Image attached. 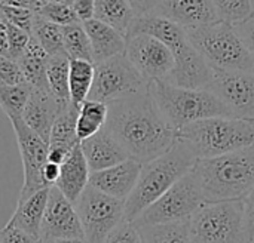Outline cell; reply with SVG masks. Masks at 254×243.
I'll list each match as a JSON object with an SVG mask.
<instances>
[{"label":"cell","mask_w":254,"mask_h":243,"mask_svg":"<svg viewBox=\"0 0 254 243\" xmlns=\"http://www.w3.org/2000/svg\"><path fill=\"white\" fill-rule=\"evenodd\" d=\"M104 128L128 157L141 165L164 154L176 141L174 131L164 122L149 89L107 104Z\"/></svg>","instance_id":"1"},{"label":"cell","mask_w":254,"mask_h":243,"mask_svg":"<svg viewBox=\"0 0 254 243\" xmlns=\"http://www.w3.org/2000/svg\"><path fill=\"white\" fill-rule=\"evenodd\" d=\"M138 34L155 37L173 53L176 67L167 83L186 89H205L208 86L213 70L193 49L182 27L155 15H138L131 22L127 39Z\"/></svg>","instance_id":"2"},{"label":"cell","mask_w":254,"mask_h":243,"mask_svg":"<svg viewBox=\"0 0 254 243\" xmlns=\"http://www.w3.org/2000/svg\"><path fill=\"white\" fill-rule=\"evenodd\" d=\"M198 157L192 148L176 137L174 144L159 157L141 165L137 184L125 200V221L134 223L140 214L188 175Z\"/></svg>","instance_id":"3"},{"label":"cell","mask_w":254,"mask_h":243,"mask_svg":"<svg viewBox=\"0 0 254 243\" xmlns=\"http://www.w3.org/2000/svg\"><path fill=\"white\" fill-rule=\"evenodd\" d=\"M205 203L243 200L254 190V146L201 159L193 166Z\"/></svg>","instance_id":"4"},{"label":"cell","mask_w":254,"mask_h":243,"mask_svg":"<svg viewBox=\"0 0 254 243\" xmlns=\"http://www.w3.org/2000/svg\"><path fill=\"white\" fill-rule=\"evenodd\" d=\"M149 92L164 122L174 134L205 119L234 117L231 110L207 89H186L167 82H152Z\"/></svg>","instance_id":"5"},{"label":"cell","mask_w":254,"mask_h":243,"mask_svg":"<svg viewBox=\"0 0 254 243\" xmlns=\"http://www.w3.org/2000/svg\"><path fill=\"white\" fill-rule=\"evenodd\" d=\"M195 153L198 160L219 157L254 146V120L213 117L195 122L176 132Z\"/></svg>","instance_id":"6"},{"label":"cell","mask_w":254,"mask_h":243,"mask_svg":"<svg viewBox=\"0 0 254 243\" xmlns=\"http://www.w3.org/2000/svg\"><path fill=\"white\" fill-rule=\"evenodd\" d=\"M188 40L213 71H254V61L232 25L217 22L185 30Z\"/></svg>","instance_id":"7"},{"label":"cell","mask_w":254,"mask_h":243,"mask_svg":"<svg viewBox=\"0 0 254 243\" xmlns=\"http://www.w3.org/2000/svg\"><path fill=\"white\" fill-rule=\"evenodd\" d=\"M192 243H244L243 200L204 203L189 220Z\"/></svg>","instance_id":"8"},{"label":"cell","mask_w":254,"mask_h":243,"mask_svg":"<svg viewBox=\"0 0 254 243\" xmlns=\"http://www.w3.org/2000/svg\"><path fill=\"white\" fill-rule=\"evenodd\" d=\"M205 203L198 180L190 171L179 180L167 193H164L155 203L144 209L140 217L132 223L140 226H159L189 221L190 217Z\"/></svg>","instance_id":"9"},{"label":"cell","mask_w":254,"mask_h":243,"mask_svg":"<svg viewBox=\"0 0 254 243\" xmlns=\"http://www.w3.org/2000/svg\"><path fill=\"white\" fill-rule=\"evenodd\" d=\"M149 89V83L132 67L125 53L94 65V80L88 99L112 104Z\"/></svg>","instance_id":"10"},{"label":"cell","mask_w":254,"mask_h":243,"mask_svg":"<svg viewBox=\"0 0 254 243\" xmlns=\"http://www.w3.org/2000/svg\"><path fill=\"white\" fill-rule=\"evenodd\" d=\"M74 209L88 243H103L125 221V202L106 196L89 184L76 200Z\"/></svg>","instance_id":"11"},{"label":"cell","mask_w":254,"mask_h":243,"mask_svg":"<svg viewBox=\"0 0 254 243\" xmlns=\"http://www.w3.org/2000/svg\"><path fill=\"white\" fill-rule=\"evenodd\" d=\"M125 42V56L147 83L168 82L176 62L162 42L144 34L128 37Z\"/></svg>","instance_id":"12"},{"label":"cell","mask_w":254,"mask_h":243,"mask_svg":"<svg viewBox=\"0 0 254 243\" xmlns=\"http://www.w3.org/2000/svg\"><path fill=\"white\" fill-rule=\"evenodd\" d=\"M12 129L15 132L18 150L22 160V172H24V184L19 190L18 202H22L33 196L34 193L48 189L42 178L43 166L48 162V144L36 135L21 117L10 119Z\"/></svg>","instance_id":"13"},{"label":"cell","mask_w":254,"mask_h":243,"mask_svg":"<svg viewBox=\"0 0 254 243\" xmlns=\"http://www.w3.org/2000/svg\"><path fill=\"white\" fill-rule=\"evenodd\" d=\"M135 16L155 15L186 28L217 24L219 18L213 1L208 0H165V1H131Z\"/></svg>","instance_id":"14"},{"label":"cell","mask_w":254,"mask_h":243,"mask_svg":"<svg viewBox=\"0 0 254 243\" xmlns=\"http://www.w3.org/2000/svg\"><path fill=\"white\" fill-rule=\"evenodd\" d=\"M214 94L237 119H254V71H213L205 88Z\"/></svg>","instance_id":"15"},{"label":"cell","mask_w":254,"mask_h":243,"mask_svg":"<svg viewBox=\"0 0 254 243\" xmlns=\"http://www.w3.org/2000/svg\"><path fill=\"white\" fill-rule=\"evenodd\" d=\"M67 239H83L79 217L74 205L57 187H49L48 203L40 226V243Z\"/></svg>","instance_id":"16"},{"label":"cell","mask_w":254,"mask_h":243,"mask_svg":"<svg viewBox=\"0 0 254 243\" xmlns=\"http://www.w3.org/2000/svg\"><path fill=\"white\" fill-rule=\"evenodd\" d=\"M140 171L141 163L132 159H127L125 162L112 168L98 172H91L89 186L106 196L125 202L137 184Z\"/></svg>","instance_id":"17"},{"label":"cell","mask_w":254,"mask_h":243,"mask_svg":"<svg viewBox=\"0 0 254 243\" xmlns=\"http://www.w3.org/2000/svg\"><path fill=\"white\" fill-rule=\"evenodd\" d=\"M70 104H63L57 101L51 95V92L31 89V94L24 107L21 119L36 135H39L48 144L51 137V129L57 116Z\"/></svg>","instance_id":"18"},{"label":"cell","mask_w":254,"mask_h":243,"mask_svg":"<svg viewBox=\"0 0 254 243\" xmlns=\"http://www.w3.org/2000/svg\"><path fill=\"white\" fill-rule=\"evenodd\" d=\"M80 150L91 172H98L112 168L129 159L125 150L119 146V143L110 135L106 128H103L91 138L82 141Z\"/></svg>","instance_id":"19"},{"label":"cell","mask_w":254,"mask_h":243,"mask_svg":"<svg viewBox=\"0 0 254 243\" xmlns=\"http://www.w3.org/2000/svg\"><path fill=\"white\" fill-rule=\"evenodd\" d=\"M77 116L79 108L73 104L60 111V114L57 116L48 143V162L61 165L70 154V151L80 144L76 135Z\"/></svg>","instance_id":"20"},{"label":"cell","mask_w":254,"mask_h":243,"mask_svg":"<svg viewBox=\"0 0 254 243\" xmlns=\"http://www.w3.org/2000/svg\"><path fill=\"white\" fill-rule=\"evenodd\" d=\"M91 171L80 150V144L76 146L65 160L60 165V178L54 187H57L73 205L80 197L83 190L89 184Z\"/></svg>","instance_id":"21"},{"label":"cell","mask_w":254,"mask_h":243,"mask_svg":"<svg viewBox=\"0 0 254 243\" xmlns=\"http://www.w3.org/2000/svg\"><path fill=\"white\" fill-rule=\"evenodd\" d=\"M82 25L86 31L88 39H89L94 65L104 62L110 58H115L118 55L125 53V43L127 42L113 28L107 27L106 24H103L97 19H91Z\"/></svg>","instance_id":"22"},{"label":"cell","mask_w":254,"mask_h":243,"mask_svg":"<svg viewBox=\"0 0 254 243\" xmlns=\"http://www.w3.org/2000/svg\"><path fill=\"white\" fill-rule=\"evenodd\" d=\"M49 189H43L22 202H16L15 212L7 221L10 226L40 241V226L48 203Z\"/></svg>","instance_id":"23"},{"label":"cell","mask_w":254,"mask_h":243,"mask_svg":"<svg viewBox=\"0 0 254 243\" xmlns=\"http://www.w3.org/2000/svg\"><path fill=\"white\" fill-rule=\"evenodd\" d=\"M48 59H49L48 53L31 37L28 45H27V49L24 50V53L16 61L21 71H22L25 83L31 89L49 92L48 80H46V62H48Z\"/></svg>","instance_id":"24"},{"label":"cell","mask_w":254,"mask_h":243,"mask_svg":"<svg viewBox=\"0 0 254 243\" xmlns=\"http://www.w3.org/2000/svg\"><path fill=\"white\" fill-rule=\"evenodd\" d=\"M94 19L106 24L127 39L131 22L135 18L131 1L125 0H97L94 1Z\"/></svg>","instance_id":"25"},{"label":"cell","mask_w":254,"mask_h":243,"mask_svg":"<svg viewBox=\"0 0 254 243\" xmlns=\"http://www.w3.org/2000/svg\"><path fill=\"white\" fill-rule=\"evenodd\" d=\"M107 120V105L103 102L86 99L80 108L76 122V135L79 143L91 138L97 132H100Z\"/></svg>","instance_id":"26"},{"label":"cell","mask_w":254,"mask_h":243,"mask_svg":"<svg viewBox=\"0 0 254 243\" xmlns=\"http://www.w3.org/2000/svg\"><path fill=\"white\" fill-rule=\"evenodd\" d=\"M94 80V64L88 61H70L68 71V94L70 102L80 108L88 99Z\"/></svg>","instance_id":"27"},{"label":"cell","mask_w":254,"mask_h":243,"mask_svg":"<svg viewBox=\"0 0 254 243\" xmlns=\"http://www.w3.org/2000/svg\"><path fill=\"white\" fill-rule=\"evenodd\" d=\"M143 243H192L189 221L135 227Z\"/></svg>","instance_id":"28"},{"label":"cell","mask_w":254,"mask_h":243,"mask_svg":"<svg viewBox=\"0 0 254 243\" xmlns=\"http://www.w3.org/2000/svg\"><path fill=\"white\" fill-rule=\"evenodd\" d=\"M68 71H70V59L65 55L49 56L46 62L48 88L51 95L63 104H70Z\"/></svg>","instance_id":"29"},{"label":"cell","mask_w":254,"mask_h":243,"mask_svg":"<svg viewBox=\"0 0 254 243\" xmlns=\"http://www.w3.org/2000/svg\"><path fill=\"white\" fill-rule=\"evenodd\" d=\"M31 37L40 45V48L48 53V56L65 55L63 45V30L61 27L34 15Z\"/></svg>","instance_id":"30"},{"label":"cell","mask_w":254,"mask_h":243,"mask_svg":"<svg viewBox=\"0 0 254 243\" xmlns=\"http://www.w3.org/2000/svg\"><path fill=\"white\" fill-rule=\"evenodd\" d=\"M64 53L70 61H88L92 62L91 45L86 31L80 22L61 27Z\"/></svg>","instance_id":"31"},{"label":"cell","mask_w":254,"mask_h":243,"mask_svg":"<svg viewBox=\"0 0 254 243\" xmlns=\"http://www.w3.org/2000/svg\"><path fill=\"white\" fill-rule=\"evenodd\" d=\"M30 94H31V88L27 83L10 86L0 82V107L3 113L9 117V120L22 116Z\"/></svg>","instance_id":"32"},{"label":"cell","mask_w":254,"mask_h":243,"mask_svg":"<svg viewBox=\"0 0 254 243\" xmlns=\"http://www.w3.org/2000/svg\"><path fill=\"white\" fill-rule=\"evenodd\" d=\"M219 22L238 25L254 13L253 1L249 0H217L213 1Z\"/></svg>","instance_id":"33"},{"label":"cell","mask_w":254,"mask_h":243,"mask_svg":"<svg viewBox=\"0 0 254 243\" xmlns=\"http://www.w3.org/2000/svg\"><path fill=\"white\" fill-rule=\"evenodd\" d=\"M42 16L43 19L58 25L67 27L71 24H77V18L71 9L70 1H55V0H43L39 10L34 13Z\"/></svg>","instance_id":"34"},{"label":"cell","mask_w":254,"mask_h":243,"mask_svg":"<svg viewBox=\"0 0 254 243\" xmlns=\"http://www.w3.org/2000/svg\"><path fill=\"white\" fill-rule=\"evenodd\" d=\"M0 12L3 13V16L6 18V21H7L9 24L18 27L19 30L25 31L27 34L31 36L34 12H31L30 9L21 7V6L10 4L7 0L0 1Z\"/></svg>","instance_id":"35"},{"label":"cell","mask_w":254,"mask_h":243,"mask_svg":"<svg viewBox=\"0 0 254 243\" xmlns=\"http://www.w3.org/2000/svg\"><path fill=\"white\" fill-rule=\"evenodd\" d=\"M31 36L7 22V56L18 61L27 49Z\"/></svg>","instance_id":"36"},{"label":"cell","mask_w":254,"mask_h":243,"mask_svg":"<svg viewBox=\"0 0 254 243\" xmlns=\"http://www.w3.org/2000/svg\"><path fill=\"white\" fill-rule=\"evenodd\" d=\"M0 82L10 86H18L25 83L22 71L15 59L0 55Z\"/></svg>","instance_id":"37"},{"label":"cell","mask_w":254,"mask_h":243,"mask_svg":"<svg viewBox=\"0 0 254 243\" xmlns=\"http://www.w3.org/2000/svg\"><path fill=\"white\" fill-rule=\"evenodd\" d=\"M103 243H143L138 235V230L132 223L124 221L121 223L104 241Z\"/></svg>","instance_id":"38"},{"label":"cell","mask_w":254,"mask_h":243,"mask_svg":"<svg viewBox=\"0 0 254 243\" xmlns=\"http://www.w3.org/2000/svg\"><path fill=\"white\" fill-rule=\"evenodd\" d=\"M244 211V243L254 241V190L243 199Z\"/></svg>","instance_id":"39"},{"label":"cell","mask_w":254,"mask_h":243,"mask_svg":"<svg viewBox=\"0 0 254 243\" xmlns=\"http://www.w3.org/2000/svg\"><path fill=\"white\" fill-rule=\"evenodd\" d=\"M0 243H40V241L6 223L0 230Z\"/></svg>","instance_id":"40"},{"label":"cell","mask_w":254,"mask_h":243,"mask_svg":"<svg viewBox=\"0 0 254 243\" xmlns=\"http://www.w3.org/2000/svg\"><path fill=\"white\" fill-rule=\"evenodd\" d=\"M234 28H235L237 34L240 36V39L243 40V43L246 45L247 50L250 52L254 61V13L244 22L234 25Z\"/></svg>","instance_id":"41"},{"label":"cell","mask_w":254,"mask_h":243,"mask_svg":"<svg viewBox=\"0 0 254 243\" xmlns=\"http://www.w3.org/2000/svg\"><path fill=\"white\" fill-rule=\"evenodd\" d=\"M70 4H71V9L80 24H85V22L94 19L95 6H94L92 0H76V1H70Z\"/></svg>","instance_id":"42"},{"label":"cell","mask_w":254,"mask_h":243,"mask_svg":"<svg viewBox=\"0 0 254 243\" xmlns=\"http://www.w3.org/2000/svg\"><path fill=\"white\" fill-rule=\"evenodd\" d=\"M42 178H43V183L48 189L54 187L60 178V165L52 163V162H46V165L43 166V171H42Z\"/></svg>","instance_id":"43"},{"label":"cell","mask_w":254,"mask_h":243,"mask_svg":"<svg viewBox=\"0 0 254 243\" xmlns=\"http://www.w3.org/2000/svg\"><path fill=\"white\" fill-rule=\"evenodd\" d=\"M0 55L7 56V21L0 12Z\"/></svg>","instance_id":"44"},{"label":"cell","mask_w":254,"mask_h":243,"mask_svg":"<svg viewBox=\"0 0 254 243\" xmlns=\"http://www.w3.org/2000/svg\"><path fill=\"white\" fill-rule=\"evenodd\" d=\"M52 243H88L85 239H67V241H57Z\"/></svg>","instance_id":"45"},{"label":"cell","mask_w":254,"mask_h":243,"mask_svg":"<svg viewBox=\"0 0 254 243\" xmlns=\"http://www.w3.org/2000/svg\"><path fill=\"white\" fill-rule=\"evenodd\" d=\"M247 243H254V241H252V242H247Z\"/></svg>","instance_id":"46"},{"label":"cell","mask_w":254,"mask_h":243,"mask_svg":"<svg viewBox=\"0 0 254 243\" xmlns=\"http://www.w3.org/2000/svg\"><path fill=\"white\" fill-rule=\"evenodd\" d=\"M253 120H254V119H253Z\"/></svg>","instance_id":"47"}]
</instances>
